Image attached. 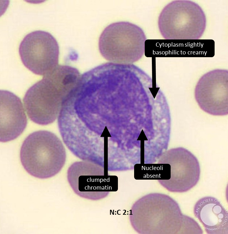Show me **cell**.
Returning <instances> with one entry per match:
<instances>
[{
	"label": "cell",
	"mask_w": 228,
	"mask_h": 234,
	"mask_svg": "<svg viewBox=\"0 0 228 234\" xmlns=\"http://www.w3.org/2000/svg\"><path fill=\"white\" fill-rule=\"evenodd\" d=\"M81 75L77 69L58 65L26 92L23 101L27 115L41 125L53 122L64 102L76 86Z\"/></svg>",
	"instance_id": "6da1fadb"
},
{
	"label": "cell",
	"mask_w": 228,
	"mask_h": 234,
	"mask_svg": "<svg viewBox=\"0 0 228 234\" xmlns=\"http://www.w3.org/2000/svg\"><path fill=\"white\" fill-rule=\"evenodd\" d=\"M21 163L31 175L40 179L58 173L66 161L65 149L59 138L47 131L33 132L25 139L20 152Z\"/></svg>",
	"instance_id": "7a4b0ae2"
},
{
	"label": "cell",
	"mask_w": 228,
	"mask_h": 234,
	"mask_svg": "<svg viewBox=\"0 0 228 234\" xmlns=\"http://www.w3.org/2000/svg\"><path fill=\"white\" fill-rule=\"evenodd\" d=\"M146 37L138 26L127 21L107 26L99 39L100 53L112 62L131 64L139 60L145 52Z\"/></svg>",
	"instance_id": "3957f363"
},
{
	"label": "cell",
	"mask_w": 228,
	"mask_h": 234,
	"mask_svg": "<svg viewBox=\"0 0 228 234\" xmlns=\"http://www.w3.org/2000/svg\"><path fill=\"white\" fill-rule=\"evenodd\" d=\"M102 167L86 161L73 163L67 172L68 182L77 195L92 200H98L118 189L117 181L105 173Z\"/></svg>",
	"instance_id": "277c9868"
},
{
	"label": "cell",
	"mask_w": 228,
	"mask_h": 234,
	"mask_svg": "<svg viewBox=\"0 0 228 234\" xmlns=\"http://www.w3.org/2000/svg\"><path fill=\"white\" fill-rule=\"evenodd\" d=\"M19 52L24 65L36 75H45L58 65L59 45L48 32L38 30L27 34L20 44Z\"/></svg>",
	"instance_id": "5b68a950"
},
{
	"label": "cell",
	"mask_w": 228,
	"mask_h": 234,
	"mask_svg": "<svg viewBox=\"0 0 228 234\" xmlns=\"http://www.w3.org/2000/svg\"><path fill=\"white\" fill-rule=\"evenodd\" d=\"M161 163L170 166V173L165 180H158L164 187L172 192H186L194 187L199 181L200 168L197 158L182 147L173 148L163 156Z\"/></svg>",
	"instance_id": "8992f818"
},
{
	"label": "cell",
	"mask_w": 228,
	"mask_h": 234,
	"mask_svg": "<svg viewBox=\"0 0 228 234\" xmlns=\"http://www.w3.org/2000/svg\"><path fill=\"white\" fill-rule=\"evenodd\" d=\"M195 98L200 108L214 116L228 114V71L216 69L206 73L195 88Z\"/></svg>",
	"instance_id": "52a82bcc"
},
{
	"label": "cell",
	"mask_w": 228,
	"mask_h": 234,
	"mask_svg": "<svg viewBox=\"0 0 228 234\" xmlns=\"http://www.w3.org/2000/svg\"><path fill=\"white\" fill-rule=\"evenodd\" d=\"M0 141L13 140L25 129L27 117L20 98L13 93L1 90Z\"/></svg>",
	"instance_id": "ba28073f"
},
{
	"label": "cell",
	"mask_w": 228,
	"mask_h": 234,
	"mask_svg": "<svg viewBox=\"0 0 228 234\" xmlns=\"http://www.w3.org/2000/svg\"><path fill=\"white\" fill-rule=\"evenodd\" d=\"M193 211L207 234H228V212L216 198L206 196L200 199Z\"/></svg>",
	"instance_id": "9c48e42d"
}]
</instances>
